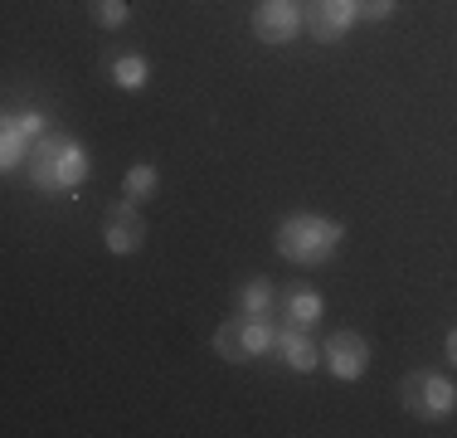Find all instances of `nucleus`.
Returning a JSON list of instances; mask_svg holds the SVG:
<instances>
[{
	"instance_id": "1",
	"label": "nucleus",
	"mask_w": 457,
	"mask_h": 438,
	"mask_svg": "<svg viewBox=\"0 0 457 438\" xmlns=\"http://www.w3.org/2000/svg\"><path fill=\"white\" fill-rule=\"evenodd\" d=\"M88 171H93L88 147H83L79 137H69V131H45V137L35 141V151H29V161H25V175L39 195L79 190V185L88 181Z\"/></svg>"
},
{
	"instance_id": "2",
	"label": "nucleus",
	"mask_w": 457,
	"mask_h": 438,
	"mask_svg": "<svg viewBox=\"0 0 457 438\" xmlns=\"http://www.w3.org/2000/svg\"><path fill=\"white\" fill-rule=\"evenodd\" d=\"M341 244H345V224L317 210H297L278 224V254L287 263H297V268H321Z\"/></svg>"
},
{
	"instance_id": "3",
	"label": "nucleus",
	"mask_w": 457,
	"mask_h": 438,
	"mask_svg": "<svg viewBox=\"0 0 457 438\" xmlns=\"http://www.w3.org/2000/svg\"><path fill=\"white\" fill-rule=\"evenodd\" d=\"M399 400H404V409L423 424H443L457 414V385L443 370H409V375L399 380Z\"/></svg>"
},
{
	"instance_id": "4",
	"label": "nucleus",
	"mask_w": 457,
	"mask_h": 438,
	"mask_svg": "<svg viewBox=\"0 0 457 438\" xmlns=\"http://www.w3.org/2000/svg\"><path fill=\"white\" fill-rule=\"evenodd\" d=\"M273 341H278V332H273V322L268 316H228V322L214 332V350L228 360V366H248V360H258V356H273Z\"/></svg>"
},
{
	"instance_id": "5",
	"label": "nucleus",
	"mask_w": 457,
	"mask_h": 438,
	"mask_svg": "<svg viewBox=\"0 0 457 438\" xmlns=\"http://www.w3.org/2000/svg\"><path fill=\"white\" fill-rule=\"evenodd\" d=\"M302 25L317 44H341L351 25H361V5L355 0H307L302 5Z\"/></svg>"
},
{
	"instance_id": "6",
	"label": "nucleus",
	"mask_w": 457,
	"mask_h": 438,
	"mask_svg": "<svg viewBox=\"0 0 457 438\" xmlns=\"http://www.w3.org/2000/svg\"><path fill=\"white\" fill-rule=\"evenodd\" d=\"M45 137V113H5L0 122V171H20L35 151V141Z\"/></svg>"
},
{
	"instance_id": "7",
	"label": "nucleus",
	"mask_w": 457,
	"mask_h": 438,
	"mask_svg": "<svg viewBox=\"0 0 457 438\" xmlns=\"http://www.w3.org/2000/svg\"><path fill=\"white\" fill-rule=\"evenodd\" d=\"M321 366L331 370L341 385H355V380L370 370V341L361 332H351V326H345V332H331L326 346H321Z\"/></svg>"
},
{
	"instance_id": "8",
	"label": "nucleus",
	"mask_w": 457,
	"mask_h": 438,
	"mask_svg": "<svg viewBox=\"0 0 457 438\" xmlns=\"http://www.w3.org/2000/svg\"><path fill=\"white\" fill-rule=\"evenodd\" d=\"M103 244H107V254H117V258L137 254V248L146 244V215H141V205H132V200L107 205V215H103Z\"/></svg>"
},
{
	"instance_id": "9",
	"label": "nucleus",
	"mask_w": 457,
	"mask_h": 438,
	"mask_svg": "<svg viewBox=\"0 0 457 438\" xmlns=\"http://www.w3.org/2000/svg\"><path fill=\"white\" fill-rule=\"evenodd\" d=\"M302 29V10L292 0H263L253 10V35L263 44H292Z\"/></svg>"
},
{
	"instance_id": "10",
	"label": "nucleus",
	"mask_w": 457,
	"mask_h": 438,
	"mask_svg": "<svg viewBox=\"0 0 457 438\" xmlns=\"http://www.w3.org/2000/svg\"><path fill=\"white\" fill-rule=\"evenodd\" d=\"M273 356H278L287 370H297V375H312V370L321 366V346L312 341L307 326H282L278 341H273Z\"/></svg>"
},
{
	"instance_id": "11",
	"label": "nucleus",
	"mask_w": 457,
	"mask_h": 438,
	"mask_svg": "<svg viewBox=\"0 0 457 438\" xmlns=\"http://www.w3.org/2000/svg\"><path fill=\"white\" fill-rule=\"evenodd\" d=\"M321 312H326L321 292L307 288V282L287 288V298H282V326H307V332H312V326L321 322Z\"/></svg>"
},
{
	"instance_id": "12",
	"label": "nucleus",
	"mask_w": 457,
	"mask_h": 438,
	"mask_svg": "<svg viewBox=\"0 0 457 438\" xmlns=\"http://www.w3.org/2000/svg\"><path fill=\"white\" fill-rule=\"evenodd\" d=\"M107 79L122 88V93H141V88L151 83V59H146V54H112Z\"/></svg>"
},
{
	"instance_id": "13",
	"label": "nucleus",
	"mask_w": 457,
	"mask_h": 438,
	"mask_svg": "<svg viewBox=\"0 0 457 438\" xmlns=\"http://www.w3.org/2000/svg\"><path fill=\"white\" fill-rule=\"evenodd\" d=\"M273 307H278L273 282L253 278V282H244V288H238V312H244V316H273Z\"/></svg>"
},
{
	"instance_id": "14",
	"label": "nucleus",
	"mask_w": 457,
	"mask_h": 438,
	"mask_svg": "<svg viewBox=\"0 0 457 438\" xmlns=\"http://www.w3.org/2000/svg\"><path fill=\"white\" fill-rule=\"evenodd\" d=\"M156 185H161V175H156V166H132L122 175V200H132V205H146L151 195H156Z\"/></svg>"
},
{
	"instance_id": "15",
	"label": "nucleus",
	"mask_w": 457,
	"mask_h": 438,
	"mask_svg": "<svg viewBox=\"0 0 457 438\" xmlns=\"http://www.w3.org/2000/svg\"><path fill=\"white\" fill-rule=\"evenodd\" d=\"M88 10H93V25L107 29V35L132 20V5H127V0H88Z\"/></svg>"
},
{
	"instance_id": "16",
	"label": "nucleus",
	"mask_w": 457,
	"mask_h": 438,
	"mask_svg": "<svg viewBox=\"0 0 457 438\" xmlns=\"http://www.w3.org/2000/svg\"><path fill=\"white\" fill-rule=\"evenodd\" d=\"M361 5V20L365 25H379V20H389L399 10V0H355Z\"/></svg>"
},
{
	"instance_id": "17",
	"label": "nucleus",
	"mask_w": 457,
	"mask_h": 438,
	"mask_svg": "<svg viewBox=\"0 0 457 438\" xmlns=\"http://www.w3.org/2000/svg\"><path fill=\"white\" fill-rule=\"evenodd\" d=\"M443 350H448V360H453V366H457V326H453L448 336H443Z\"/></svg>"
}]
</instances>
